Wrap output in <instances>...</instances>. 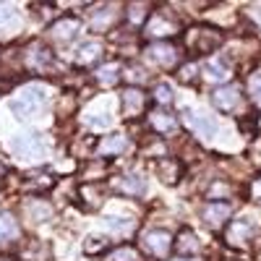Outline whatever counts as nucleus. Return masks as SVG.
Returning <instances> with one entry per match:
<instances>
[{
	"label": "nucleus",
	"instance_id": "f257e3e1",
	"mask_svg": "<svg viewBox=\"0 0 261 261\" xmlns=\"http://www.w3.org/2000/svg\"><path fill=\"white\" fill-rule=\"evenodd\" d=\"M222 42H225V34L220 29H214V27H193L188 29L186 34V45L193 55H209L214 50H220L222 47Z\"/></svg>",
	"mask_w": 261,
	"mask_h": 261
},
{
	"label": "nucleus",
	"instance_id": "f03ea898",
	"mask_svg": "<svg viewBox=\"0 0 261 261\" xmlns=\"http://www.w3.org/2000/svg\"><path fill=\"white\" fill-rule=\"evenodd\" d=\"M45 102H47L45 89H42V86H29V89L21 92V97L11 99V110H13L18 118L27 120V118H34L42 107H45Z\"/></svg>",
	"mask_w": 261,
	"mask_h": 261
},
{
	"label": "nucleus",
	"instance_id": "7ed1b4c3",
	"mask_svg": "<svg viewBox=\"0 0 261 261\" xmlns=\"http://www.w3.org/2000/svg\"><path fill=\"white\" fill-rule=\"evenodd\" d=\"M141 246L146 253L157 256V258H165L167 251L172 248V235L167 230H146L141 235Z\"/></svg>",
	"mask_w": 261,
	"mask_h": 261
},
{
	"label": "nucleus",
	"instance_id": "20e7f679",
	"mask_svg": "<svg viewBox=\"0 0 261 261\" xmlns=\"http://www.w3.org/2000/svg\"><path fill=\"white\" fill-rule=\"evenodd\" d=\"M253 232H256L253 222L248 220V217H243V220H232V222H230V227H227V232H225V241H227L230 246H235V248H248Z\"/></svg>",
	"mask_w": 261,
	"mask_h": 261
},
{
	"label": "nucleus",
	"instance_id": "39448f33",
	"mask_svg": "<svg viewBox=\"0 0 261 261\" xmlns=\"http://www.w3.org/2000/svg\"><path fill=\"white\" fill-rule=\"evenodd\" d=\"M13 149H16V154L24 157V160H39L47 151V144L37 134H27V136H21V139L13 141Z\"/></svg>",
	"mask_w": 261,
	"mask_h": 261
},
{
	"label": "nucleus",
	"instance_id": "423d86ee",
	"mask_svg": "<svg viewBox=\"0 0 261 261\" xmlns=\"http://www.w3.org/2000/svg\"><path fill=\"white\" fill-rule=\"evenodd\" d=\"M144 53L151 63L162 65V68H172V65L178 63V47L170 45V42H151Z\"/></svg>",
	"mask_w": 261,
	"mask_h": 261
},
{
	"label": "nucleus",
	"instance_id": "0eeeda50",
	"mask_svg": "<svg viewBox=\"0 0 261 261\" xmlns=\"http://www.w3.org/2000/svg\"><path fill=\"white\" fill-rule=\"evenodd\" d=\"M230 214H232V206H230L227 201H209V204L204 206V212H201L204 222H206L209 227H214V230H220V227L230 220Z\"/></svg>",
	"mask_w": 261,
	"mask_h": 261
},
{
	"label": "nucleus",
	"instance_id": "6e6552de",
	"mask_svg": "<svg viewBox=\"0 0 261 261\" xmlns=\"http://www.w3.org/2000/svg\"><path fill=\"white\" fill-rule=\"evenodd\" d=\"M79 32H81V21L73 18V16H63V18H58L55 24L47 29V34H50L53 39H58V42H71Z\"/></svg>",
	"mask_w": 261,
	"mask_h": 261
},
{
	"label": "nucleus",
	"instance_id": "1a4fd4ad",
	"mask_svg": "<svg viewBox=\"0 0 261 261\" xmlns=\"http://www.w3.org/2000/svg\"><path fill=\"white\" fill-rule=\"evenodd\" d=\"M212 105L222 113H230L241 105V89L238 86H220V89L212 92Z\"/></svg>",
	"mask_w": 261,
	"mask_h": 261
},
{
	"label": "nucleus",
	"instance_id": "9d476101",
	"mask_svg": "<svg viewBox=\"0 0 261 261\" xmlns=\"http://www.w3.org/2000/svg\"><path fill=\"white\" fill-rule=\"evenodd\" d=\"M24 63L29 65L32 71L42 73V71H47L50 65L55 63V58H53V53H50L45 45H32V47H29V53L24 55Z\"/></svg>",
	"mask_w": 261,
	"mask_h": 261
},
{
	"label": "nucleus",
	"instance_id": "9b49d317",
	"mask_svg": "<svg viewBox=\"0 0 261 261\" xmlns=\"http://www.w3.org/2000/svg\"><path fill=\"white\" fill-rule=\"evenodd\" d=\"M186 125L199 136H214V130H217L214 118H209L206 113H193V110H186Z\"/></svg>",
	"mask_w": 261,
	"mask_h": 261
},
{
	"label": "nucleus",
	"instance_id": "f8f14e48",
	"mask_svg": "<svg viewBox=\"0 0 261 261\" xmlns=\"http://www.w3.org/2000/svg\"><path fill=\"white\" fill-rule=\"evenodd\" d=\"M120 99H123V113H125V118H136V115H141L144 105H146V94H144L141 89H136V86H128Z\"/></svg>",
	"mask_w": 261,
	"mask_h": 261
},
{
	"label": "nucleus",
	"instance_id": "ddd939ff",
	"mask_svg": "<svg viewBox=\"0 0 261 261\" xmlns=\"http://www.w3.org/2000/svg\"><path fill=\"white\" fill-rule=\"evenodd\" d=\"M97 149H99V154H105V157H118V154H125V151L130 149V141H128L125 134H110V136H105L99 141Z\"/></svg>",
	"mask_w": 261,
	"mask_h": 261
},
{
	"label": "nucleus",
	"instance_id": "4468645a",
	"mask_svg": "<svg viewBox=\"0 0 261 261\" xmlns=\"http://www.w3.org/2000/svg\"><path fill=\"white\" fill-rule=\"evenodd\" d=\"M172 32H175V24L167 21L165 13H154L146 21V34H151V37H170Z\"/></svg>",
	"mask_w": 261,
	"mask_h": 261
},
{
	"label": "nucleus",
	"instance_id": "2eb2a0df",
	"mask_svg": "<svg viewBox=\"0 0 261 261\" xmlns=\"http://www.w3.org/2000/svg\"><path fill=\"white\" fill-rule=\"evenodd\" d=\"M149 123H151V128H154L157 134H175V130H178L175 115L162 113V110H154V113H151V115H149Z\"/></svg>",
	"mask_w": 261,
	"mask_h": 261
},
{
	"label": "nucleus",
	"instance_id": "dca6fc26",
	"mask_svg": "<svg viewBox=\"0 0 261 261\" xmlns=\"http://www.w3.org/2000/svg\"><path fill=\"white\" fill-rule=\"evenodd\" d=\"M115 186L120 193H128V196H144L146 193V180L141 175H120Z\"/></svg>",
	"mask_w": 261,
	"mask_h": 261
},
{
	"label": "nucleus",
	"instance_id": "f3484780",
	"mask_svg": "<svg viewBox=\"0 0 261 261\" xmlns=\"http://www.w3.org/2000/svg\"><path fill=\"white\" fill-rule=\"evenodd\" d=\"M18 235H21V227L16 222V217L8 212H0V243H8Z\"/></svg>",
	"mask_w": 261,
	"mask_h": 261
},
{
	"label": "nucleus",
	"instance_id": "a211bd4d",
	"mask_svg": "<svg viewBox=\"0 0 261 261\" xmlns=\"http://www.w3.org/2000/svg\"><path fill=\"white\" fill-rule=\"evenodd\" d=\"M27 217L34 222H47V220H53V206L42 199H34L27 204Z\"/></svg>",
	"mask_w": 261,
	"mask_h": 261
},
{
	"label": "nucleus",
	"instance_id": "6ab92c4d",
	"mask_svg": "<svg viewBox=\"0 0 261 261\" xmlns=\"http://www.w3.org/2000/svg\"><path fill=\"white\" fill-rule=\"evenodd\" d=\"M53 186H55V178L50 172H32L24 180V191H47Z\"/></svg>",
	"mask_w": 261,
	"mask_h": 261
},
{
	"label": "nucleus",
	"instance_id": "aec40b11",
	"mask_svg": "<svg viewBox=\"0 0 261 261\" xmlns=\"http://www.w3.org/2000/svg\"><path fill=\"white\" fill-rule=\"evenodd\" d=\"M204 76H206V81L220 84V81L230 79V68H227V63H222V60H209L204 65Z\"/></svg>",
	"mask_w": 261,
	"mask_h": 261
},
{
	"label": "nucleus",
	"instance_id": "412c9836",
	"mask_svg": "<svg viewBox=\"0 0 261 261\" xmlns=\"http://www.w3.org/2000/svg\"><path fill=\"white\" fill-rule=\"evenodd\" d=\"M157 172H160V180L162 183H178V178H180V165L175 162V160H162V162H157Z\"/></svg>",
	"mask_w": 261,
	"mask_h": 261
},
{
	"label": "nucleus",
	"instance_id": "4be33fe9",
	"mask_svg": "<svg viewBox=\"0 0 261 261\" xmlns=\"http://www.w3.org/2000/svg\"><path fill=\"white\" fill-rule=\"evenodd\" d=\"M99 58H102V45H99V42H86V45H81L76 50V60L81 65H89V63H94Z\"/></svg>",
	"mask_w": 261,
	"mask_h": 261
},
{
	"label": "nucleus",
	"instance_id": "5701e85b",
	"mask_svg": "<svg viewBox=\"0 0 261 261\" xmlns=\"http://www.w3.org/2000/svg\"><path fill=\"white\" fill-rule=\"evenodd\" d=\"M175 248H178V253H199L201 251V243H199V238H196L191 230H183L180 235H178V241H175Z\"/></svg>",
	"mask_w": 261,
	"mask_h": 261
},
{
	"label": "nucleus",
	"instance_id": "b1692460",
	"mask_svg": "<svg viewBox=\"0 0 261 261\" xmlns=\"http://www.w3.org/2000/svg\"><path fill=\"white\" fill-rule=\"evenodd\" d=\"M118 79H120V68H118L115 63L105 65V68H99V73H97V81H99V84H105V86L118 84Z\"/></svg>",
	"mask_w": 261,
	"mask_h": 261
},
{
	"label": "nucleus",
	"instance_id": "393cba45",
	"mask_svg": "<svg viewBox=\"0 0 261 261\" xmlns=\"http://www.w3.org/2000/svg\"><path fill=\"white\" fill-rule=\"evenodd\" d=\"M107 261H141V256H139V251H136V248H130V246H120V248H115L110 256H107Z\"/></svg>",
	"mask_w": 261,
	"mask_h": 261
},
{
	"label": "nucleus",
	"instance_id": "a878e982",
	"mask_svg": "<svg viewBox=\"0 0 261 261\" xmlns=\"http://www.w3.org/2000/svg\"><path fill=\"white\" fill-rule=\"evenodd\" d=\"M105 248H107V238H102V235H89L84 241V253H89V256H94Z\"/></svg>",
	"mask_w": 261,
	"mask_h": 261
},
{
	"label": "nucleus",
	"instance_id": "bb28decb",
	"mask_svg": "<svg viewBox=\"0 0 261 261\" xmlns=\"http://www.w3.org/2000/svg\"><path fill=\"white\" fill-rule=\"evenodd\" d=\"M110 18H113L110 6H107V8H99V11H94V16H92V29H94V32H102L107 24H110Z\"/></svg>",
	"mask_w": 261,
	"mask_h": 261
},
{
	"label": "nucleus",
	"instance_id": "cd10ccee",
	"mask_svg": "<svg viewBox=\"0 0 261 261\" xmlns=\"http://www.w3.org/2000/svg\"><path fill=\"white\" fill-rule=\"evenodd\" d=\"M105 225L107 227H110V230H115V232H130V230H134V220H123V217H107V220H105Z\"/></svg>",
	"mask_w": 261,
	"mask_h": 261
},
{
	"label": "nucleus",
	"instance_id": "c85d7f7f",
	"mask_svg": "<svg viewBox=\"0 0 261 261\" xmlns=\"http://www.w3.org/2000/svg\"><path fill=\"white\" fill-rule=\"evenodd\" d=\"M29 246H32V248H24V251H21V256H24L27 261H42V258H45L47 248H42L39 241H32Z\"/></svg>",
	"mask_w": 261,
	"mask_h": 261
},
{
	"label": "nucleus",
	"instance_id": "c756f323",
	"mask_svg": "<svg viewBox=\"0 0 261 261\" xmlns=\"http://www.w3.org/2000/svg\"><path fill=\"white\" fill-rule=\"evenodd\" d=\"M248 92H251V102L261 107V73H253L248 79Z\"/></svg>",
	"mask_w": 261,
	"mask_h": 261
},
{
	"label": "nucleus",
	"instance_id": "7c9ffc66",
	"mask_svg": "<svg viewBox=\"0 0 261 261\" xmlns=\"http://www.w3.org/2000/svg\"><path fill=\"white\" fill-rule=\"evenodd\" d=\"M151 94H154V99H157L160 105H170V102H172V86H170V84H157Z\"/></svg>",
	"mask_w": 261,
	"mask_h": 261
},
{
	"label": "nucleus",
	"instance_id": "2f4dec72",
	"mask_svg": "<svg viewBox=\"0 0 261 261\" xmlns=\"http://www.w3.org/2000/svg\"><path fill=\"white\" fill-rule=\"evenodd\" d=\"M146 3H130L128 6V18L134 21V24H139V21H144L146 18Z\"/></svg>",
	"mask_w": 261,
	"mask_h": 261
},
{
	"label": "nucleus",
	"instance_id": "473e14b6",
	"mask_svg": "<svg viewBox=\"0 0 261 261\" xmlns=\"http://www.w3.org/2000/svg\"><path fill=\"white\" fill-rule=\"evenodd\" d=\"M113 123V118L110 115H99V113H94V115H89V118H86V125H92V128H107V125H110Z\"/></svg>",
	"mask_w": 261,
	"mask_h": 261
},
{
	"label": "nucleus",
	"instance_id": "72a5a7b5",
	"mask_svg": "<svg viewBox=\"0 0 261 261\" xmlns=\"http://www.w3.org/2000/svg\"><path fill=\"white\" fill-rule=\"evenodd\" d=\"M125 76H128L130 81H144L149 73L141 68V65H130V68H125Z\"/></svg>",
	"mask_w": 261,
	"mask_h": 261
},
{
	"label": "nucleus",
	"instance_id": "f704fd0d",
	"mask_svg": "<svg viewBox=\"0 0 261 261\" xmlns=\"http://www.w3.org/2000/svg\"><path fill=\"white\" fill-rule=\"evenodd\" d=\"M178 76H180V81H191V79L196 76V65H191V63H188V65H183Z\"/></svg>",
	"mask_w": 261,
	"mask_h": 261
},
{
	"label": "nucleus",
	"instance_id": "c9c22d12",
	"mask_svg": "<svg viewBox=\"0 0 261 261\" xmlns=\"http://www.w3.org/2000/svg\"><path fill=\"white\" fill-rule=\"evenodd\" d=\"M11 86H13V81H0V94H8Z\"/></svg>",
	"mask_w": 261,
	"mask_h": 261
},
{
	"label": "nucleus",
	"instance_id": "e433bc0d",
	"mask_svg": "<svg viewBox=\"0 0 261 261\" xmlns=\"http://www.w3.org/2000/svg\"><path fill=\"white\" fill-rule=\"evenodd\" d=\"M172 261H196V258H172Z\"/></svg>",
	"mask_w": 261,
	"mask_h": 261
},
{
	"label": "nucleus",
	"instance_id": "4c0bfd02",
	"mask_svg": "<svg viewBox=\"0 0 261 261\" xmlns=\"http://www.w3.org/2000/svg\"><path fill=\"white\" fill-rule=\"evenodd\" d=\"M0 175H6V167L3 165H0Z\"/></svg>",
	"mask_w": 261,
	"mask_h": 261
}]
</instances>
